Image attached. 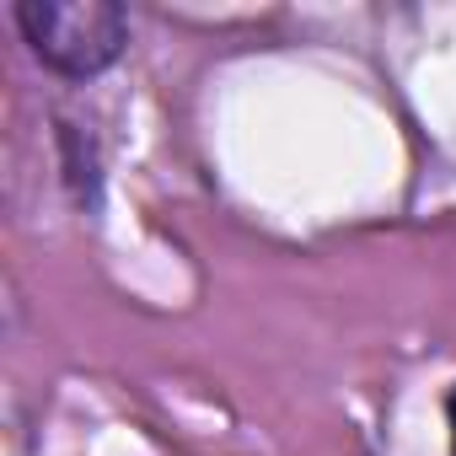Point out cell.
Segmentation results:
<instances>
[{
    "instance_id": "1",
    "label": "cell",
    "mask_w": 456,
    "mask_h": 456,
    "mask_svg": "<svg viewBox=\"0 0 456 456\" xmlns=\"http://www.w3.org/2000/svg\"><path fill=\"white\" fill-rule=\"evenodd\" d=\"M17 28L49 70L76 81L108 70L129 44V17L108 0H22Z\"/></svg>"
},
{
    "instance_id": "2",
    "label": "cell",
    "mask_w": 456,
    "mask_h": 456,
    "mask_svg": "<svg viewBox=\"0 0 456 456\" xmlns=\"http://www.w3.org/2000/svg\"><path fill=\"white\" fill-rule=\"evenodd\" d=\"M445 419H451V456H456V387H451V397H445Z\"/></svg>"
}]
</instances>
